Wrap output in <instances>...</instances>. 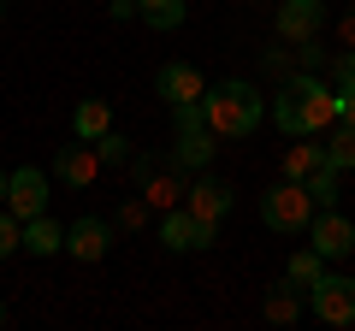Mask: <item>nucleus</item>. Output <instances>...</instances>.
<instances>
[{
    "label": "nucleus",
    "mask_w": 355,
    "mask_h": 331,
    "mask_svg": "<svg viewBox=\"0 0 355 331\" xmlns=\"http://www.w3.org/2000/svg\"><path fill=\"white\" fill-rule=\"evenodd\" d=\"M272 125L284 136H320V130L338 125V89L326 83V71H291L272 95Z\"/></svg>",
    "instance_id": "nucleus-1"
},
{
    "label": "nucleus",
    "mask_w": 355,
    "mask_h": 331,
    "mask_svg": "<svg viewBox=\"0 0 355 331\" xmlns=\"http://www.w3.org/2000/svg\"><path fill=\"white\" fill-rule=\"evenodd\" d=\"M202 113H207V130H214L219 142H243V136H254L261 130V118H266V101H261V89H254L249 77H225V83H214V89L202 95Z\"/></svg>",
    "instance_id": "nucleus-2"
},
{
    "label": "nucleus",
    "mask_w": 355,
    "mask_h": 331,
    "mask_svg": "<svg viewBox=\"0 0 355 331\" xmlns=\"http://www.w3.org/2000/svg\"><path fill=\"white\" fill-rule=\"evenodd\" d=\"M172 154L166 160L178 166V172H207V160H214V148H219V136L207 130V113H202V101H184V107H172Z\"/></svg>",
    "instance_id": "nucleus-3"
},
{
    "label": "nucleus",
    "mask_w": 355,
    "mask_h": 331,
    "mask_svg": "<svg viewBox=\"0 0 355 331\" xmlns=\"http://www.w3.org/2000/svg\"><path fill=\"white\" fill-rule=\"evenodd\" d=\"M314 195H308L302 178H279L272 190L261 195V225L266 231H279V237H302L308 225H314Z\"/></svg>",
    "instance_id": "nucleus-4"
},
{
    "label": "nucleus",
    "mask_w": 355,
    "mask_h": 331,
    "mask_svg": "<svg viewBox=\"0 0 355 331\" xmlns=\"http://www.w3.org/2000/svg\"><path fill=\"white\" fill-rule=\"evenodd\" d=\"M308 314L320 325H355V278L320 272V284H308Z\"/></svg>",
    "instance_id": "nucleus-5"
},
{
    "label": "nucleus",
    "mask_w": 355,
    "mask_h": 331,
    "mask_svg": "<svg viewBox=\"0 0 355 331\" xmlns=\"http://www.w3.org/2000/svg\"><path fill=\"white\" fill-rule=\"evenodd\" d=\"M214 237H219V225L196 219V213H190L184 202H178V207H166V213H160V242L172 249V255H202V249H214Z\"/></svg>",
    "instance_id": "nucleus-6"
},
{
    "label": "nucleus",
    "mask_w": 355,
    "mask_h": 331,
    "mask_svg": "<svg viewBox=\"0 0 355 331\" xmlns=\"http://www.w3.org/2000/svg\"><path fill=\"white\" fill-rule=\"evenodd\" d=\"M326 30V6L320 0H279V12H272V36L279 42H314Z\"/></svg>",
    "instance_id": "nucleus-7"
},
{
    "label": "nucleus",
    "mask_w": 355,
    "mask_h": 331,
    "mask_svg": "<svg viewBox=\"0 0 355 331\" xmlns=\"http://www.w3.org/2000/svg\"><path fill=\"white\" fill-rule=\"evenodd\" d=\"M308 249H320L326 260H349L355 255V225L338 213V207H320L314 225H308Z\"/></svg>",
    "instance_id": "nucleus-8"
},
{
    "label": "nucleus",
    "mask_w": 355,
    "mask_h": 331,
    "mask_svg": "<svg viewBox=\"0 0 355 331\" xmlns=\"http://www.w3.org/2000/svg\"><path fill=\"white\" fill-rule=\"evenodd\" d=\"M6 207H12L18 219L48 213V172H42V166H18V172H6Z\"/></svg>",
    "instance_id": "nucleus-9"
},
{
    "label": "nucleus",
    "mask_w": 355,
    "mask_h": 331,
    "mask_svg": "<svg viewBox=\"0 0 355 331\" xmlns=\"http://www.w3.org/2000/svg\"><path fill=\"white\" fill-rule=\"evenodd\" d=\"M154 89H160V101L184 107V101H202V95H207V83H202V71H196V65H184V60H166L160 71H154Z\"/></svg>",
    "instance_id": "nucleus-10"
},
{
    "label": "nucleus",
    "mask_w": 355,
    "mask_h": 331,
    "mask_svg": "<svg viewBox=\"0 0 355 331\" xmlns=\"http://www.w3.org/2000/svg\"><path fill=\"white\" fill-rule=\"evenodd\" d=\"M107 249H113V225L95 213H83L77 225H65V255L71 260H101Z\"/></svg>",
    "instance_id": "nucleus-11"
},
{
    "label": "nucleus",
    "mask_w": 355,
    "mask_h": 331,
    "mask_svg": "<svg viewBox=\"0 0 355 331\" xmlns=\"http://www.w3.org/2000/svg\"><path fill=\"white\" fill-rule=\"evenodd\" d=\"M53 178L71 184V190H83V184L101 178V154H95V142H71V148L53 154Z\"/></svg>",
    "instance_id": "nucleus-12"
},
{
    "label": "nucleus",
    "mask_w": 355,
    "mask_h": 331,
    "mask_svg": "<svg viewBox=\"0 0 355 331\" xmlns=\"http://www.w3.org/2000/svg\"><path fill=\"white\" fill-rule=\"evenodd\" d=\"M184 207H190L196 219H207V225H219V219L231 213V184H219V178H196L190 190H184Z\"/></svg>",
    "instance_id": "nucleus-13"
},
{
    "label": "nucleus",
    "mask_w": 355,
    "mask_h": 331,
    "mask_svg": "<svg viewBox=\"0 0 355 331\" xmlns=\"http://www.w3.org/2000/svg\"><path fill=\"white\" fill-rule=\"evenodd\" d=\"M308 314V290L302 284H272V290H266V319H272V325H296V319Z\"/></svg>",
    "instance_id": "nucleus-14"
},
{
    "label": "nucleus",
    "mask_w": 355,
    "mask_h": 331,
    "mask_svg": "<svg viewBox=\"0 0 355 331\" xmlns=\"http://www.w3.org/2000/svg\"><path fill=\"white\" fill-rule=\"evenodd\" d=\"M178 178H184V172H178L172 160H166V172L154 166L148 178H142V202H148V207H160V213H166V207H178V202H184V184H178Z\"/></svg>",
    "instance_id": "nucleus-15"
},
{
    "label": "nucleus",
    "mask_w": 355,
    "mask_h": 331,
    "mask_svg": "<svg viewBox=\"0 0 355 331\" xmlns=\"http://www.w3.org/2000/svg\"><path fill=\"white\" fill-rule=\"evenodd\" d=\"M24 249L36 260H48V255H60L65 249V225H53L48 213H36V219H24Z\"/></svg>",
    "instance_id": "nucleus-16"
},
{
    "label": "nucleus",
    "mask_w": 355,
    "mask_h": 331,
    "mask_svg": "<svg viewBox=\"0 0 355 331\" xmlns=\"http://www.w3.org/2000/svg\"><path fill=\"white\" fill-rule=\"evenodd\" d=\"M71 130H77V142H101L107 130H113V107H107V101H77Z\"/></svg>",
    "instance_id": "nucleus-17"
},
{
    "label": "nucleus",
    "mask_w": 355,
    "mask_h": 331,
    "mask_svg": "<svg viewBox=\"0 0 355 331\" xmlns=\"http://www.w3.org/2000/svg\"><path fill=\"white\" fill-rule=\"evenodd\" d=\"M137 18L148 30H178L190 18V6H184V0H137Z\"/></svg>",
    "instance_id": "nucleus-18"
},
{
    "label": "nucleus",
    "mask_w": 355,
    "mask_h": 331,
    "mask_svg": "<svg viewBox=\"0 0 355 331\" xmlns=\"http://www.w3.org/2000/svg\"><path fill=\"white\" fill-rule=\"evenodd\" d=\"M320 272H326V255H320V249H296V255L284 260V278L302 284V290H308V284H320Z\"/></svg>",
    "instance_id": "nucleus-19"
},
{
    "label": "nucleus",
    "mask_w": 355,
    "mask_h": 331,
    "mask_svg": "<svg viewBox=\"0 0 355 331\" xmlns=\"http://www.w3.org/2000/svg\"><path fill=\"white\" fill-rule=\"evenodd\" d=\"M338 178H343V172H338V166H326V160H320L314 166V172H308V195H314V207H338Z\"/></svg>",
    "instance_id": "nucleus-20"
},
{
    "label": "nucleus",
    "mask_w": 355,
    "mask_h": 331,
    "mask_svg": "<svg viewBox=\"0 0 355 331\" xmlns=\"http://www.w3.org/2000/svg\"><path fill=\"white\" fill-rule=\"evenodd\" d=\"M320 154H326V166L349 172V166H355V125H338V130L326 136V148H320Z\"/></svg>",
    "instance_id": "nucleus-21"
},
{
    "label": "nucleus",
    "mask_w": 355,
    "mask_h": 331,
    "mask_svg": "<svg viewBox=\"0 0 355 331\" xmlns=\"http://www.w3.org/2000/svg\"><path fill=\"white\" fill-rule=\"evenodd\" d=\"M12 249H24V219L12 207H0V260L12 255Z\"/></svg>",
    "instance_id": "nucleus-22"
},
{
    "label": "nucleus",
    "mask_w": 355,
    "mask_h": 331,
    "mask_svg": "<svg viewBox=\"0 0 355 331\" xmlns=\"http://www.w3.org/2000/svg\"><path fill=\"white\" fill-rule=\"evenodd\" d=\"M95 154H101V166H130V136H119V130H107V136L95 142Z\"/></svg>",
    "instance_id": "nucleus-23"
},
{
    "label": "nucleus",
    "mask_w": 355,
    "mask_h": 331,
    "mask_svg": "<svg viewBox=\"0 0 355 331\" xmlns=\"http://www.w3.org/2000/svg\"><path fill=\"white\" fill-rule=\"evenodd\" d=\"M320 160H326L320 148H284V178H308Z\"/></svg>",
    "instance_id": "nucleus-24"
},
{
    "label": "nucleus",
    "mask_w": 355,
    "mask_h": 331,
    "mask_svg": "<svg viewBox=\"0 0 355 331\" xmlns=\"http://www.w3.org/2000/svg\"><path fill=\"white\" fill-rule=\"evenodd\" d=\"M261 71H272V77H291V71H296V53H291V42H284V48H266V53H261Z\"/></svg>",
    "instance_id": "nucleus-25"
},
{
    "label": "nucleus",
    "mask_w": 355,
    "mask_h": 331,
    "mask_svg": "<svg viewBox=\"0 0 355 331\" xmlns=\"http://www.w3.org/2000/svg\"><path fill=\"white\" fill-rule=\"evenodd\" d=\"M338 125H355V77H338Z\"/></svg>",
    "instance_id": "nucleus-26"
},
{
    "label": "nucleus",
    "mask_w": 355,
    "mask_h": 331,
    "mask_svg": "<svg viewBox=\"0 0 355 331\" xmlns=\"http://www.w3.org/2000/svg\"><path fill=\"white\" fill-rule=\"evenodd\" d=\"M142 219H148V202H125V207H119V225H130V231H137Z\"/></svg>",
    "instance_id": "nucleus-27"
},
{
    "label": "nucleus",
    "mask_w": 355,
    "mask_h": 331,
    "mask_svg": "<svg viewBox=\"0 0 355 331\" xmlns=\"http://www.w3.org/2000/svg\"><path fill=\"white\" fill-rule=\"evenodd\" d=\"M331 77H355V48H343V53H331V65H326Z\"/></svg>",
    "instance_id": "nucleus-28"
},
{
    "label": "nucleus",
    "mask_w": 355,
    "mask_h": 331,
    "mask_svg": "<svg viewBox=\"0 0 355 331\" xmlns=\"http://www.w3.org/2000/svg\"><path fill=\"white\" fill-rule=\"evenodd\" d=\"M107 18H119V24H125V18H137V0H113V6H107Z\"/></svg>",
    "instance_id": "nucleus-29"
},
{
    "label": "nucleus",
    "mask_w": 355,
    "mask_h": 331,
    "mask_svg": "<svg viewBox=\"0 0 355 331\" xmlns=\"http://www.w3.org/2000/svg\"><path fill=\"white\" fill-rule=\"evenodd\" d=\"M343 42H349V48H355V12L343 18Z\"/></svg>",
    "instance_id": "nucleus-30"
},
{
    "label": "nucleus",
    "mask_w": 355,
    "mask_h": 331,
    "mask_svg": "<svg viewBox=\"0 0 355 331\" xmlns=\"http://www.w3.org/2000/svg\"><path fill=\"white\" fill-rule=\"evenodd\" d=\"M0 207H6V172H0Z\"/></svg>",
    "instance_id": "nucleus-31"
},
{
    "label": "nucleus",
    "mask_w": 355,
    "mask_h": 331,
    "mask_svg": "<svg viewBox=\"0 0 355 331\" xmlns=\"http://www.w3.org/2000/svg\"><path fill=\"white\" fill-rule=\"evenodd\" d=\"M0 325H6V302H0Z\"/></svg>",
    "instance_id": "nucleus-32"
},
{
    "label": "nucleus",
    "mask_w": 355,
    "mask_h": 331,
    "mask_svg": "<svg viewBox=\"0 0 355 331\" xmlns=\"http://www.w3.org/2000/svg\"><path fill=\"white\" fill-rule=\"evenodd\" d=\"M0 18H6V0H0Z\"/></svg>",
    "instance_id": "nucleus-33"
}]
</instances>
